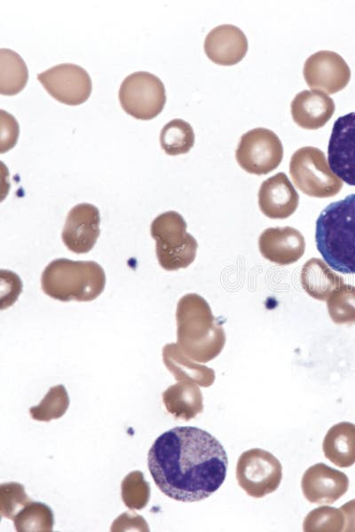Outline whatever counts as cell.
<instances>
[{
  "label": "cell",
  "mask_w": 355,
  "mask_h": 532,
  "mask_svg": "<svg viewBox=\"0 0 355 532\" xmlns=\"http://www.w3.org/2000/svg\"><path fill=\"white\" fill-rule=\"evenodd\" d=\"M227 455L209 433L194 426H176L154 442L147 456L151 476L159 489L180 502L209 497L223 484Z\"/></svg>",
  "instance_id": "6da1fadb"
},
{
  "label": "cell",
  "mask_w": 355,
  "mask_h": 532,
  "mask_svg": "<svg viewBox=\"0 0 355 532\" xmlns=\"http://www.w3.org/2000/svg\"><path fill=\"white\" fill-rule=\"evenodd\" d=\"M315 241L328 266L355 274V194L323 209L316 221Z\"/></svg>",
  "instance_id": "7a4b0ae2"
},
{
  "label": "cell",
  "mask_w": 355,
  "mask_h": 532,
  "mask_svg": "<svg viewBox=\"0 0 355 532\" xmlns=\"http://www.w3.org/2000/svg\"><path fill=\"white\" fill-rule=\"evenodd\" d=\"M176 319L178 344L190 357L206 363L220 354L225 333L203 297L197 293L181 297Z\"/></svg>",
  "instance_id": "3957f363"
},
{
  "label": "cell",
  "mask_w": 355,
  "mask_h": 532,
  "mask_svg": "<svg viewBox=\"0 0 355 532\" xmlns=\"http://www.w3.org/2000/svg\"><path fill=\"white\" fill-rule=\"evenodd\" d=\"M103 268L92 261L59 258L51 262L41 277L43 293L61 301H91L104 291Z\"/></svg>",
  "instance_id": "277c9868"
},
{
  "label": "cell",
  "mask_w": 355,
  "mask_h": 532,
  "mask_svg": "<svg viewBox=\"0 0 355 532\" xmlns=\"http://www.w3.org/2000/svg\"><path fill=\"white\" fill-rule=\"evenodd\" d=\"M186 228L185 219L176 211L164 212L152 222L150 232L156 243V256L165 270L185 269L194 261L198 244Z\"/></svg>",
  "instance_id": "5b68a950"
},
{
  "label": "cell",
  "mask_w": 355,
  "mask_h": 532,
  "mask_svg": "<svg viewBox=\"0 0 355 532\" xmlns=\"http://www.w3.org/2000/svg\"><path fill=\"white\" fill-rule=\"evenodd\" d=\"M289 173L295 185L311 197H333L343 187V181L332 172L324 153L317 147L297 149L291 156Z\"/></svg>",
  "instance_id": "8992f818"
},
{
  "label": "cell",
  "mask_w": 355,
  "mask_h": 532,
  "mask_svg": "<svg viewBox=\"0 0 355 532\" xmlns=\"http://www.w3.org/2000/svg\"><path fill=\"white\" fill-rule=\"evenodd\" d=\"M118 96L122 109L138 120L156 117L166 103L162 82L156 75L144 71L128 75L120 86Z\"/></svg>",
  "instance_id": "52a82bcc"
},
{
  "label": "cell",
  "mask_w": 355,
  "mask_h": 532,
  "mask_svg": "<svg viewBox=\"0 0 355 532\" xmlns=\"http://www.w3.org/2000/svg\"><path fill=\"white\" fill-rule=\"evenodd\" d=\"M236 479L248 496L261 498L279 488L282 466L269 451L251 449L240 456L236 465Z\"/></svg>",
  "instance_id": "ba28073f"
},
{
  "label": "cell",
  "mask_w": 355,
  "mask_h": 532,
  "mask_svg": "<svg viewBox=\"0 0 355 532\" xmlns=\"http://www.w3.org/2000/svg\"><path fill=\"white\" fill-rule=\"evenodd\" d=\"M235 157L240 167L248 173L266 175L280 164L283 145L272 130L255 128L241 137Z\"/></svg>",
  "instance_id": "9c48e42d"
},
{
  "label": "cell",
  "mask_w": 355,
  "mask_h": 532,
  "mask_svg": "<svg viewBox=\"0 0 355 532\" xmlns=\"http://www.w3.org/2000/svg\"><path fill=\"white\" fill-rule=\"evenodd\" d=\"M37 79L52 98L69 106L85 102L92 89L87 71L71 63L54 66L40 73Z\"/></svg>",
  "instance_id": "30bf717a"
},
{
  "label": "cell",
  "mask_w": 355,
  "mask_h": 532,
  "mask_svg": "<svg viewBox=\"0 0 355 532\" xmlns=\"http://www.w3.org/2000/svg\"><path fill=\"white\" fill-rule=\"evenodd\" d=\"M303 74L311 89L334 94L347 86L351 79V69L338 53L320 51L305 60Z\"/></svg>",
  "instance_id": "8fae6325"
},
{
  "label": "cell",
  "mask_w": 355,
  "mask_h": 532,
  "mask_svg": "<svg viewBox=\"0 0 355 532\" xmlns=\"http://www.w3.org/2000/svg\"><path fill=\"white\" fill-rule=\"evenodd\" d=\"M327 155L333 172L347 184L355 186V112L340 116L334 122Z\"/></svg>",
  "instance_id": "7c38bea8"
},
{
  "label": "cell",
  "mask_w": 355,
  "mask_h": 532,
  "mask_svg": "<svg viewBox=\"0 0 355 532\" xmlns=\"http://www.w3.org/2000/svg\"><path fill=\"white\" fill-rule=\"evenodd\" d=\"M100 215L97 207L81 203L68 212L61 239L68 250L86 254L96 244L100 233Z\"/></svg>",
  "instance_id": "4fadbf2b"
},
{
  "label": "cell",
  "mask_w": 355,
  "mask_h": 532,
  "mask_svg": "<svg viewBox=\"0 0 355 532\" xmlns=\"http://www.w3.org/2000/svg\"><path fill=\"white\" fill-rule=\"evenodd\" d=\"M304 497L314 504H333L348 490L347 475L324 463L310 466L301 481Z\"/></svg>",
  "instance_id": "5bb4252c"
},
{
  "label": "cell",
  "mask_w": 355,
  "mask_h": 532,
  "mask_svg": "<svg viewBox=\"0 0 355 532\" xmlns=\"http://www.w3.org/2000/svg\"><path fill=\"white\" fill-rule=\"evenodd\" d=\"M258 247L268 261L288 265L303 256L305 240L298 230L290 226L267 228L259 237Z\"/></svg>",
  "instance_id": "9a60e30c"
},
{
  "label": "cell",
  "mask_w": 355,
  "mask_h": 532,
  "mask_svg": "<svg viewBox=\"0 0 355 532\" xmlns=\"http://www.w3.org/2000/svg\"><path fill=\"white\" fill-rule=\"evenodd\" d=\"M299 195L287 175L279 172L264 180L258 192V206L272 219H285L298 207Z\"/></svg>",
  "instance_id": "2e32d148"
},
{
  "label": "cell",
  "mask_w": 355,
  "mask_h": 532,
  "mask_svg": "<svg viewBox=\"0 0 355 532\" xmlns=\"http://www.w3.org/2000/svg\"><path fill=\"white\" fill-rule=\"evenodd\" d=\"M248 48L243 31L230 24L219 25L211 29L204 40V51L214 63L233 66L239 63Z\"/></svg>",
  "instance_id": "e0dca14e"
},
{
  "label": "cell",
  "mask_w": 355,
  "mask_h": 532,
  "mask_svg": "<svg viewBox=\"0 0 355 532\" xmlns=\"http://www.w3.org/2000/svg\"><path fill=\"white\" fill-rule=\"evenodd\" d=\"M334 100L320 90H303L291 102L290 110L294 121L305 129L323 127L335 112Z\"/></svg>",
  "instance_id": "ac0fdd59"
},
{
  "label": "cell",
  "mask_w": 355,
  "mask_h": 532,
  "mask_svg": "<svg viewBox=\"0 0 355 532\" xmlns=\"http://www.w3.org/2000/svg\"><path fill=\"white\" fill-rule=\"evenodd\" d=\"M322 449L325 457L338 467L355 464V425L340 422L334 425L325 435Z\"/></svg>",
  "instance_id": "d6986e66"
},
{
  "label": "cell",
  "mask_w": 355,
  "mask_h": 532,
  "mask_svg": "<svg viewBox=\"0 0 355 532\" xmlns=\"http://www.w3.org/2000/svg\"><path fill=\"white\" fill-rule=\"evenodd\" d=\"M300 281L304 290L319 301H326L334 290L343 284V278L319 258H311L304 264Z\"/></svg>",
  "instance_id": "ffe728a7"
},
{
  "label": "cell",
  "mask_w": 355,
  "mask_h": 532,
  "mask_svg": "<svg viewBox=\"0 0 355 532\" xmlns=\"http://www.w3.org/2000/svg\"><path fill=\"white\" fill-rule=\"evenodd\" d=\"M28 71L23 59L14 51L0 50V93L12 96L27 84Z\"/></svg>",
  "instance_id": "44dd1931"
},
{
  "label": "cell",
  "mask_w": 355,
  "mask_h": 532,
  "mask_svg": "<svg viewBox=\"0 0 355 532\" xmlns=\"http://www.w3.org/2000/svg\"><path fill=\"white\" fill-rule=\"evenodd\" d=\"M160 144L168 155L186 153L194 145L193 129L187 121L173 119L162 128Z\"/></svg>",
  "instance_id": "7402d4cb"
},
{
  "label": "cell",
  "mask_w": 355,
  "mask_h": 532,
  "mask_svg": "<svg viewBox=\"0 0 355 532\" xmlns=\"http://www.w3.org/2000/svg\"><path fill=\"white\" fill-rule=\"evenodd\" d=\"M168 392L169 407L176 416L190 419L202 411V395L195 385L178 383Z\"/></svg>",
  "instance_id": "603a6c76"
},
{
  "label": "cell",
  "mask_w": 355,
  "mask_h": 532,
  "mask_svg": "<svg viewBox=\"0 0 355 532\" xmlns=\"http://www.w3.org/2000/svg\"><path fill=\"white\" fill-rule=\"evenodd\" d=\"M328 314L337 325L355 324V286L343 284L327 299Z\"/></svg>",
  "instance_id": "cb8c5ba5"
},
{
  "label": "cell",
  "mask_w": 355,
  "mask_h": 532,
  "mask_svg": "<svg viewBox=\"0 0 355 532\" xmlns=\"http://www.w3.org/2000/svg\"><path fill=\"white\" fill-rule=\"evenodd\" d=\"M164 359L169 366L173 367L194 379L203 387L210 386L215 379V372L212 369L203 365L194 364L187 361L175 344H169L163 349Z\"/></svg>",
  "instance_id": "d4e9b609"
},
{
  "label": "cell",
  "mask_w": 355,
  "mask_h": 532,
  "mask_svg": "<svg viewBox=\"0 0 355 532\" xmlns=\"http://www.w3.org/2000/svg\"><path fill=\"white\" fill-rule=\"evenodd\" d=\"M344 516L341 509L320 506L310 512L303 524L304 531H343Z\"/></svg>",
  "instance_id": "484cf974"
},
{
  "label": "cell",
  "mask_w": 355,
  "mask_h": 532,
  "mask_svg": "<svg viewBox=\"0 0 355 532\" xmlns=\"http://www.w3.org/2000/svg\"><path fill=\"white\" fill-rule=\"evenodd\" d=\"M19 125L12 115L1 110V147L3 153L12 149L17 142Z\"/></svg>",
  "instance_id": "4316f807"
},
{
  "label": "cell",
  "mask_w": 355,
  "mask_h": 532,
  "mask_svg": "<svg viewBox=\"0 0 355 532\" xmlns=\"http://www.w3.org/2000/svg\"><path fill=\"white\" fill-rule=\"evenodd\" d=\"M344 516L343 531H355V499H352L340 508Z\"/></svg>",
  "instance_id": "83f0119b"
}]
</instances>
